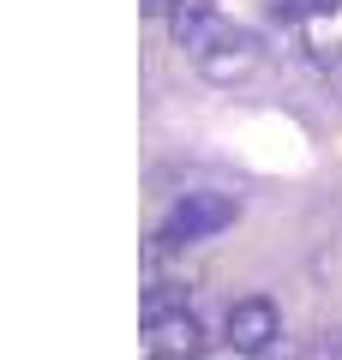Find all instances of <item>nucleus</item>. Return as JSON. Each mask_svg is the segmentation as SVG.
Masks as SVG:
<instances>
[{
	"mask_svg": "<svg viewBox=\"0 0 342 360\" xmlns=\"http://www.w3.org/2000/svg\"><path fill=\"white\" fill-rule=\"evenodd\" d=\"M168 30H175L180 54L192 60V72L210 78V84H246L265 60V42L258 30L234 25L228 13H216L210 0H175V13H168Z\"/></svg>",
	"mask_w": 342,
	"mask_h": 360,
	"instance_id": "obj_1",
	"label": "nucleus"
},
{
	"mask_svg": "<svg viewBox=\"0 0 342 360\" xmlns=\"http://www.w3.org/2000/svg\"><path fill=\"white\" fill-rule=\"evenodd\" d=\"M241 205L228 193H180L168 205V217L156 222V246L163 252H180V246H198V240H216L222 229H234Z\"/></svg>",
	"mask_w": 342,
	"mask_h": 360,
	"instance_id": "obj_2",
	"label": "nucleus"
},
{
	"mask_svg": "<svg viewBox=\"0 0 342 360\" xmlns=\"http://www.w3.org/2000/svg\"><path fill=\"white\" fill-rule=\"evenodd\" d=\"M277 336H282V312H277V300H270V295H241L234 307L222 312V342L234 348L241 360L270 354Z\"/></svg>",
	"mask_w": 342,
	"mask_h": 360,
	"instance_id": "obj_3",
	"label": "nucleus"
},
{
	"mask_svg": "<svg viewBox=\"0 0 342 360\" xmlns=\"http://www.w3.org/2000/svg\"><path fill=\"white\" fill-rule=\"evenodd\" d=\"M144 360H198L204 354V324L192 307H168V312H144V336H139Z\"/></svg>",
	"mask_w": 342,
	"mask_h": 360,
	"instance_id": "obj_4",
	"label": "nucleus"
},
{
	"mask_svg": "<svg viewBox=\"0 0 342 360\" xmlns=\"http://www.w3.org/2000/svg\"><path fill=\"white\" fill-rule=\"evenodd\" d=\"M342 0H270V13L282 18L289 30H300V25H312V18H324V13H336Z\"/></svg>",
	"mask_w": 342,
	"mask_h": 360,
	"instance_id": "obj_5",
	"label": "nucleus"
}]
</instances>
